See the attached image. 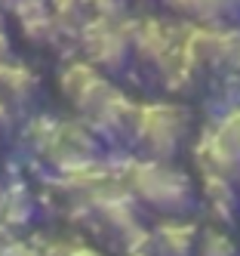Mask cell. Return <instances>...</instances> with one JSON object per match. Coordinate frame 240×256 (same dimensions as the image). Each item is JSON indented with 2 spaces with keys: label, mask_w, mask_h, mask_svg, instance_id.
I'll list each match as a JSON object with an SVG mask.
<instances>
[{
  "label": "cell",
  "mask_w": 240,
  "mask_h": 256,
  "mask_svg": "<svg viewBox=\"0 0 240 256\" xmlns=\"http://www.w3.org/2000/svg\"><path fill=\"white\" fill-rule=\"evenodd\" d=\"M62 93L99 133H133L139 108L129 105V99L111 86L102 68H96L92 62H74L62 71Z\"/></svg>",
  "instance_id": "6da1fadb"
},
{
  "label": "cell",
  "mask_w": 240,
  "mask_h": 256,
  "mask_svg": "<svg viewBox=\"0 0 240 256\" xmlns=\"http://www.w3.org/2000/svg\"><path fill=\"white\" fill-rule=\"evenodd\" d=\"M129 194H133L142 207L163 219H179L191 210L194 204V186L179 167H173L170 160L148 158L139 160L126 176Z\"/></svg>",
  "instance_id": "7a4b0ae2"
},
{
  "label": "cell",
  "mask_w": 240,
  "mask_h": 256,
  "mask_svg": "<svg viewBox=\"0 0 240 256\" xmlns=\"http://www.w3.org/2000/svg\"><path fill=\"white\" fill-rule=\"evenodd\" d=\"M185 133H188V118H185L179 105L154 102L136 112L133 136L148 158L170 160L179 152V145L185 142Z\"/></svg>",
  "instance_id": "3957f363"
},
{
  "label": "cell",
  "mask_w": 240,
  "mask_h": 256,
  "mask_svg": "<svg viewBox=\"0 0 240 256\" xmlns=\"http://www.w3.org/2000/svg\"><path fill=\"white\" fill-rule=\"evenodd\" d=\"M197 160L203 173H216L231 179L234 186L240 182V108L216 120V126L200 139Z\"/></svg>",
  "instance_id": "277c9868"
},
{
  "label": "cell",
  "mask_w": 240,
  "mask_h": 256,
  "mask_svg": "<svg viewBox=\"0 0 240 256\" xmlns=\"http://www.w3.org/2000/svg\"><path fill=\"white\" fill-rule=\"evenodd\" d=\"M96 154H99L96 139L77 124H55L43 136V158H49L62 173L96 164Z\"/></svg>",
  "instance_id": "5b68a950"
},
{
  "label": "cell",
  "mask_w": 240,
  "mask_h": 256,
  "mask_svg": "<svg viewBox=\"0 0 240 256\" xmlns=\"http://www.w3.org/2000/svg\"><path fill=\"white\" fill-rule=\"evenodd\" d=\"M83 38L89 62L96 68H123L129 52H133V34L108 16H99L96 22H89Z\"/></svg>",
  "instance_id": "8992f818"
},
{
  "label": "cell",
  "mask_w": 240,
  "mask_h": 256,
  "mask_svg": "<svg viewBox=\"0 0 240 256\" xmlns=\"http://www.w3.org/2000/svg\"><path fill=\"white\" fill-rule=\"evenodd\" d=\"M148 256H194L197 253V228L185 222V216L166 219L160 228L148 234Z\"/></svg>",
  "instance_id": "52a82bcc"
},
{
  "label": "cell",
  "mask_w": 240,
  "mask_h": 256,
  "mask_svg": "<svg viewBox=\"0 0 240 256\" xmlns=\"http://www.w3.org/2000/svg\"><path fill=\"white\" fill-rule=\"evenodd\" d=\"M176 10L200 25H222L240 12V0H173Z\"/></svg>",
  "instance_id": "ba28073f"
},
{
  "label": "cell",
  "mask_w": 240,
  "mask_h": 256,
  "mask_svg": "<svg viewBox=\"0 0 240 256\" xmlns=\"http://www.w3.org/2000/svg\"><path fill=\"white\" fill-rule=\"evenodd\" d=\"M34 96H37V78L31 71L12 62H0V99L28 105Z\"/></svg>",
  "instance_id": "9c48e42d"
},
{
  "label": "cell",
  "mask_w": 240,
  "mask_h": 256,
  "mask_svg": "<svg viewBox=\"0 0 240 256\" xmlns=\"http://www.w3.org/2000/svg\"><path fill=\"white\" fill-rule=\"evenodd\" d=\"M31 219V198L28 192H0V222L3 226H25Z\"/></svg>",
  "instance_id": "30bf717a"
},
{
  "label": "cell",
  "mask_w": 240,
  "mask_h": 256,
  "mask_svg": "<svg viewBox=\"0 0 240 256\" xmlns=\"http://www.w3.org/2000/svg\"><path fill=\"white\" fill-rule=\"evenodd\" d=\"M194 256H237V247L228 234L207 232L203 238H197V253Z\"/></svg>",
  "instance_id": "8fae6325"
},
{
  "label": "cell",
  "mask_w": 240,
  "mask_h": 256,
  "mask_svg": "<svg viewBox=\"0 0 240 256\" xmlns=\"http://www.w3.org/2000/svg\"><path fill=\"white\" fill-rule=\"evenodd\" d=\"M0 256H43V253H37L34 247L28 244H18V241H6L3 250H0Z\"/></svg>",
  "instance_id": "7c38bea8"
},
{
  "label": "cell",
  "mask_w": 240,
  "mask_h": 256,
  "mask_svg": "<svg viewBox=\"0 0 240 256\" xmlns=\"http://www.w3.org/2000/svg\"><path fill=\"white\" fill-rule=\"evenodd\" d=\"M62 256H102L99 250H92V247H68Z\"/></svg>",
  "instance_id": "4fadbf2b"
},
{
  "label": "cell",
  "mask_w": 240,
  "mask_h": 256,
  "mask_svg": "<svg viewBox=\"0 0 240 256\" xmlns=\"http://www.w3.org/2000/svg\"><path fill=\"white\" fill-rule=\"evenodd\" d=\"M6 126H9V108H6L3 99H0V133H3Z\"/></svg>",
  "instance_id": "5bb4252c"
},
{
  "label": "cell",
  "mask_w": 240,
  "mask_h": 256,
  "mask_svg": "<svg viewBox=\"0 0 240 256\" xmlns=\"http://www.w3.org/2000/svg\"><path fill=\"white\" fill-rule=\"evenodd\" d=\"M129 256H148L145 250H133V253H129Z\"/></svg>",
  "instance_id": "9a60e30c"
},
{
  "label": "cell",
  "mask_w": 240,
  "mask_h": 256,
  "mask_svg": "<svg viewBox=\"0 0 240 256\" xmlns=\"http://www.w3.org/2000/svg\"><path fill=\"white\" fill-rule=\"evenodd\" d=\"M15 4H25V0H15Z\"/></svg>",
  "instance_id": "2e32d148"
}]
</instances>
